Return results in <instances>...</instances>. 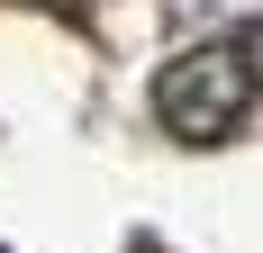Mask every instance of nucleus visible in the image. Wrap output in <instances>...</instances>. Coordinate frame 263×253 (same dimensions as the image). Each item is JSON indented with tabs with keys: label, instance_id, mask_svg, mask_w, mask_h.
Segmentation results:
<instances>
[{
	"label": "nucleus",
	"instance_id": "nucleus-2",
	"mask_svg": "<svg viewBox=\"0 0 263 253\" xmlns=\"http://www.w3.org/2000/svg\"><path fill=\"white\" fill-rule=\"evenodd\" d=\"M236 46H245V64H254V81H263V27H245Z\"/></svg>",
	"mask_w": 263,
	"mask_h": 253
},
{
	"label": "nucleus",
	"instance_id": "nucleus-1",
	"mask_svg": "<svg viewBox=\"0 0 263 253\" xmlns=\"http://www.w3.org/2000/svg\"><path fill=\"white\" fill-rule=\"evenodd\" d=\"M245 100H254L245 46H200V54H182V64L155 81V118L173 126L182 145H218V136L245 118Z\"/></svg>",
	"mask_w": 263,
	"mask_h": 253
},
{
	"label": "nucleus",
	"instance_id": "nucleus-3",
	"mask_svg": "<svg viewBox=\"0 0 263 253\" xmlns=\"http://www.w3.org/2000/svg\"><path fill=\"white\" fill-rule=\"evenodd\" d=\"M46 9H82V0H46Z\"/></svg>",
	"mask_w": 263,
	"mask_h": 253
}]
</instances>
